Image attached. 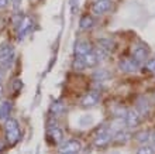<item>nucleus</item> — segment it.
Here are the masks:
<instances>
[{
  "label": "nucleus",
  "instance_id": "obj_12",
  "mask_svg": "<svg viewBox=\"0 0 155 154\" xmlns=\"http://www.w3.org/2000/svg\"><path fill=\"white\" fill-rule=\"evenodd\" d=\"M12 109H13V103L10 101H3L0 103V120L2 122H6L10 118Z\"/></svg>",
  "mask_w": 155,
  "mask_h": 154
},
{
  "label": "nucleus",
  "instance_id": "obj_18",
  "mask_svg": "<svg viewBox=\"0 0 155 154\" xmlns=\"http://www.w3.org/2000/svg\"><path fill=\"white\" fill-rule=\"evenodd\" d=\"M72 67H74V69H76V71H83V69L86 68L83 58L82 57H75L74 62H72Z\"/></svg>",
  "mask_w": 155,
  "mask_h": 154
},
{
  "label": "nucleus",
  "instance_id": "obj_22",
  "mask_svg": "<svg viewBox=\"0 0 155 154\" xmlns=\"http://www.w3.org/2000/svg\"><path fill=\"white\" fill-rule=\"evenodd\" d=\"M137 154H155V151H154V149L150 146H143L141 149H138Z\"/></svg>",
  "mask_w": 155,
  "mask_h": 154
},
{
  "label": "nucleus",
  "instance_id": "obj_14",
  "mask_svg": "<svg viewBox=\"0 0 155 154\" xmlns=\"http://www.w3.org/2000/svg\"><path fill=\"white\" fill-rule=\"evenodd\" d=\"M97 47L103 51H106L107 54H110L114 50V43L111 38H99L97 40Z\"/></svg>",
  "mask_w": 155,
  "mask_h": 154
},
{
  "label": "nucleus",
  "instance_id": "obj_23",
  "mask_svg": "<svg viewBox=\"0 0 155 154\" xmlns=\"http://www.w3.org/2000/svg\"><path fill=\"white\" fill-rule=\"evenodd\" d=\"M150 139H151V137H150V133H148V132H143V133L137 134V140H138V142H141V143L148 142Z\"/></svg>",
  "mask_w": 155,
  "mask_h": 154
},
{
  "label": "nucleus",
  "instance_id": "obj_16",
  "mask_svg": "<svg viewBox=\"0 0 155 154\" xmlns=\"http://www.w3.org/2000/svg\"><path fill=\"white\" fill-rule=\"evenodd\" d=\"M79 27H81L82 30H89V29H92L93 27V19L90 16H83L81 19V23H79Z\"/></svg>",
  "mask_w": 155,
  "mask_h": 154
},
{
  "label": "nucleus",
  "instance_id": "obj_11",
  "mask_svg": "<svg viewBox=\"0 0 155 154\" xmlns=\"http://www.w3.org/2000/svg\"><path fill=\"white\" fill-rule=\"evenodd\" d=\"M92 47L87 41H78L76 44H75V57H82V55H85V54L90 53L92 51Z\"/></svg>",
  "mask_w": 155,
  "mask_h": 154
},
{
  "label": "nucleus",
  "instance_id": "obj_7",
  "mask_svg": "<svg viewBox=\"0 0 155 154\" xmlns=\"http://www.w3.org/2000/svg\"><path fill=\"white\" fill-rule=\"evenodd\" d=\"M14 57V47L12 44L0 45V64H7Z\"/></svg>",
  "mask_w": 155,
  "mask_h": 154
},
{
  "label": "nucleus",
  "instance_id": "obj_27",
  "mask_svg": "<svg viewBox=\"0 0 155 154\" xmlns=\"http://www.w3.org/2000/svg\"><path fill=\"white\" fill-rule=\"evenodd\" d=\"M3 149H4V144L2 142H0V153H2V151H3Z\"/></svg>",
  "mask_w": 155,
  "mask_h": 154
},
{
  "label": "nucleus",
  "instance_id": "obj_10",
  "mask_svg": "<svg viewBox=\"0 0 155 154\" xmlns=\"http://www.w3.org/2000/svg\"><path fill=\"white\" fill-rule=\"evenodd\" d=\"M33 24L34 23L30 17H24V19L21 20V23L18 24V31H17V34H18V40H23V38L31 31Z\"/></svg>",
  "mask_w": 155,
  "mask_h": 154
},
{
  "label": "nucleus",
  "instance_id": "obj_17",
  "mask_svg": "<svg viewBox=\"0 0 155 154\" xmlns=\"http://www.w3.org/2000/svg\"><path fill=\"white\" fill-rule=\"evenodd\" d=\"M51 113L54 115V116H58V115H61L64 110H65V108H64V105H62L61 102H54L52 105H51Z\"/></svg>",
  "mask_w": 155,
  "mask_h": 154
},
{
  "label": "nucleus",
  "instance_id": "obj_5",
  "mask_svg": "<svg viewBox=\"0 0 155 154\" xmlns=\"http://www.w3.org/2000/svg\"><path fill=\"white\" fill-rule=\"evenodd\" d=\"M140 64L137 61H135L134 58H123V60H120V62H118V68H120V71H123V72H127V74H133L135 72L137 69H138Z\"/></svg>",
  "mask_w": 155,
  "mask_h": 154
},
{
  "label": "nucleus",
  "instance_id": "obj_2",
  "mask_svg": "<svg viewBox=\"0 0 155 154\" xmlns=\"http://www.w3.org/2000/svg\"><path fill=\"white\" fill-rule=\"evenodd\" d=\"M81 147L82 144L79 140L69 139V140H65L59 144V151H61V154H76L81 150Z\"/></svg>",
  "mask_w": 155,
  "mask_h": 154
},
{
  "label": "nucleus",
  "instance_id": "obj_26",
  "mask_svg": "<svg viewBox=\"0 0 155 154\" xmlns=\"http://www.w3.org/2000/svg\"><path fill=\"white\" fill-rule=\"evenodd\" d=\"M3 77H4V72H3V69L0 68V81L3 79Z\"/></svg>",
  "mask_w": 155,
  "mask_h": 154
},
{
  "label": "nucleus",
  "instance_id": "obj_15",
  "mask_svg": "<svg viewBox=\"0 0 155 154\" xmlns=\"http://www.w3.org/2000/svg\"><path fill=\"white\" fill-rule=\"evenodd\" d=\"M82 58H83V61H85L86 68H87V67H89V68L96 67L99 62V58H97V55H96V53H94V50H92L90 53L85 54V55H82Z\"/></svg>",
  "mask_w": 155,
  "mask_h": 154
},
{
  "label": "nucleus",
  "instance_id": "obj_1",
  "mask_svg": "<svg viewBox=\"0 0 155 154\" xmlns=\"http://www.w3.org/2000/svg\"><path fill=\"white\" fill-rule=\"evenodd\" d=\"M4 134H6V140L8 144H16L18 140L21 139V130H20V125L16 119L8 118L4 122Z\"/></svg>",
  "mask_w": 155,
  "mask_h": 154
},
{
  "label": "nucleus",
  "instance_id": "obj_20",
  "mask_svg": "<svg viewBox=\"0 0 155 154\" xmlns=\"http://www.w3.org/2000/svg\"><path fill=\"white\" fill-rule=\"evenodd\" d=\"M137 112H140L141 115H147L148 112H150V105H148L147 101H140L138 102V110Z\"/></svg>",
  "mask_w": 155,
  "mask_h": 154
},
{
  "label": "nucleus",
  "instance_id": "obj_19",
  "mask_svg": "<svg viewBox=\"0 0 155 154\" xmlns=\"http://www.w3.org/2000/svg\"><path fill=\"white\" fill-rule=\"evenodd\" d=\"M107 78H109V72L106 69H97L94 72V79L96 81H106Z\"/></svg>",
  "mask_w": 155,
  "mask_h": 154
},
{
  "label": "nucleus",
  "instance_id": "obj_8",
  "mask_svg": "<svg viewBox=\"0 0 155 154\" xmlns=\"http://www.w3.org/2000/svg\"><path fill=\"white\" fill-rule=\"evenodd\" d=\"M141 122V118H140V113L137 110H127L126 115H124V123H126L128 127H137Z\"/></svg>",
  "mask_w": 155,
  "mask_h": 154
},
{
  "label": "nucleus",
  "instance_id": "obj_25",
  "mask_svg": "<svg viewBox=\"0 0 155 154\" xmlns=\"http://www.w3.org/2000/svg\"><path fill=\"white\" fill-rule=\"evenodd\" d=\"M7 4H8L7 0H0V9H4Z\"/></svg>",
  "mask_w": 155,
  "mask_h": 154
},
{
  "label": "nucleus",
  "instance_id": "obj_28",
  "mask_svg": "<svg viewBox=\"0 0 155 154\" xmlns=\"http://www.w3.org/2000/svg\"><path fill=\"white\" fill-rule=\"evenodd\" d=\"M151 140H152V143H154V144H155V133H154V134H152V137H151Z\"/></svg>",
  "mask_w": 155,
  "mask_h": 154
},
{
  "label": "nucleus",
  "instance_id": "obj_4",
  "mask_svg": "<svg viewBox=\"0 0 155 154\" xmlns=\"http://www.w3.org/2000/svg\"><path fill=\"white\" fill-rule=\"evenodd\" d=\"M111 9V0H94L92 6H90V10L93 14L96 16H100V14H104Z\"/></svg>",
  "mask_w": 155,
  "mask_h": 154
},
{
  "label": "nucleus",
  "instance_id": "obj_3",
  "mask_svg": "<svg viewBox=\"0 0 155 154\" xmlns=\"http://www.w3.org/2000/svg\"><path fill=\"white\" fill-rule=\"evenodd\" d=\"M131 54H133V58L141 65L148 60L150 50H148V47L145 44H135L133 47V50H131Z\"/></svg>",
  "mask_w": 155,
  "mask_h": 154
},
{
  "label": "nucleus",
  "instance_id": "obj_29",
  "mask_svg": "<svg viewBox=\"0 0 155 154\" xmlns=\"http://www.w3.org/2000/svg\"><path fill=\"white\" fill-rule=\"evenodd\" d=\"M2 93H3V88H2V85H0V96H2Z\"/></svg>",
  "mask_w": 155,
  "mask_h": 154
},
{
  "label": "nucleus",
  "instance_id": "obj_9",
  "mask_svg": "<svg viewBox=\"0 0 155 154\" xmlns=\"http://www.w3.org/2000/svg\"><path fill=\"white\" fill-rule=\"evenodd\" d=\"M99 99H100V93L97 91H90L82 99V106H85V108H93V106H96L99 103Z\"/></svg>",
  "mask_w": 155,
  "mask_h": 154
},
{
  "label": "nucleus",
  "instance_id": "obj_13",
  "mask_svg": "<svg viewBox=\"0 0 155 154\" xmlns=\"http://www.w3.org/2000/svg\"><path fill=\"white\" fill-rule=\"evenodd\" d=\"M48 136L51 137V140H52L54 143H57V144L64 142V133H62V130L59 129L57 125L51 126L48 129Z\"/></svg>",
  "mask_w": 155,
  "mask_h": 154
},
{
  "label": "nucleus",
  "instance_id": "obj_21",
  "mask_svg": "<svg viewBox=\"0 0 155 154\" xmlns=\"http://www.w3.org/2000/svg\"><path fill=\"white\" fill-rule=\"evenodd\" d=\"M145 68L150 71V72H155V57L148 58L145 61Z\"/></svg>",
  "mask_w": 155,
  "mask_h": 154
},
{
  "label": "nucleus",
  "instance_id": "obj_6",
  "mask_svg": "<svg viewBox=\"0 0 155 154\" xmlns=\"http://www.w3.org/2000/svg\"><path fill=\"white\" fill-rule=\"evenodd\" d=\"M111 137H113V134H111V132L107 127H102V129L99 130L97 136L94 137V144L97 147H103L106 146L107 143L111 140Z\"/></svg>",
  "mask_w": 155,
  "mask_h": 154
},
{
  "label": "nucleus",
  "instance_id": "obj_24",
  "mask_svg": "<svg viewBox=\"0 0 155 154\" xmlns=\"http://www.w3.org/2000/svg\"><path fill=\"white\" fill-rule=\"evenodd\" d=\"M10 3L13 4V7H14V10H17V9L21 6V0H10Z\"/></svg>",
  "mask_w": 155,
  "mask_h": 154
}]
</instances>
